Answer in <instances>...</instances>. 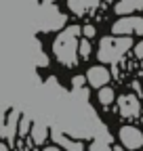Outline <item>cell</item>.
<instances>
[{"label": "cell", "instance_id": "30bf717a", "mask_svg": "<svg viewBox=\"0 0 143 151\" xmlns=\"http://www.w3.org/2000/svg\"><path fill=\"white\" fill-rule=\"evenodd\" d=\"M53 141L57 143V147H65V149H69V151H84V145H82V143H74L72 139L63 137L61 132H53Z\"/></svg>", "mask_w": 143, "mask_h": 151}, {"label": "cell", "instance_id": "7a4b0ae2", "mask_svg": "<svg viewBox=\"0 0 143 151\" xmlns=\"http://www.w3.org/2000/svg\"><path fill=\"white\" fill-rule=\"evenodd\" d=\"M131 46H133V38L131 36H110V38H103L99 42L97 57L103 63H116Z\"/></svg>", "mask_w": 143, "mask_h": 151}, {"label": "cell", "instance_id": "8fae6325", "mask_svg": "<svg viewBox=\"0 0 143 151\" xmlns=\"http://www.w3.org/2000/svg\"><path fill=\"white\" fill-rule=\"evenodd\" d=\"M114 101H116V92H114V88H110V86L99 88V103H101L103 107H110Z\"/></svg>", "mask_w": 143, "mask_h": 151}, {"label": "cell", "instance_id": "277c9868", "mask_svg": "<svg viewBox=\"0 0 143 151\" xmlns=\"http://www.w3.org/2000/svg\"><path fill=\"white\" fill-rule=\"evenodd\" d=\"M114 36H131V34H143V17H124L112 25Z\"/></svg>", "mask_w": 143, "mask_h": 151}, {"label": "cell", "instance_id": "ffe728a7", "mask_svg": "<svg viewBox=\"0 0 143 151\" xmlns=\"http://www.w3.org/2000/svg\"><path fill=\"white\" fill-rule=\"evenodd\" d=\"M0 151H9V145H6V143H2V141H0Z\"/></svg>", "mask_w": 143, "mask_h": 151}, {"label": "cell", "instance_id": "5bb4252c", "mask_svg": "<svg viewBox=\"0 0 143 151\" xmlns=\"http://www.w3.org/2000/svg\"><path fill=\"white\" fill-rule=\"evenodd\" d=\"M30 128H32V122H30V118L25 116V118L21 120V126H19V137H25L27 132H30Z\"/></svg>", "mask_w": 143, "mask_h": 151}, {"label": "cell", "instance_id": "603a6c76", "mask_svg": "<svg viewBox=\"0 0 143 151\" xmlns=\"http://www.w3.org/2000/svg\"><path fill=\"white\" fill-rule=\"evenodd\" d=\"M107 2H110V0H107Z\"/></svg>", "mask_w": 143, "mask_h": 151}, {"label": "cell", "instance_id": "7c38bea8", "mask_svg": "<svg viewBox=\"0 0 143 151\" xmlns=\"http://www.w3.org/2000/svg\"><path fill=\"white\" fill-rule=\"evenodd\" d=\"M17 116H19V111H11L9 122H6V128H4V137H6L9 141H13V137H15V122L19 120Z\"/></svg>", "mask_w": 143, "mask_h": 151}, {"label": "cell", "instance_id": "44dd1931", "mask_svg": "<svg viewBox=\"0 0 143 151\" xmlns=\"http://www.w3.org/2000/svg\"><path fill=\"white\" fill-rule=\"evenodd\" d=\"M112 151H124L122 147H112Z\"/></svg>", "mask_w": 143, "mask_h": 151}, {"label": "cell", "instance_id": "5b68a950", "mask_svg": "<svg viewBox=\"0 0 143 151\" xmlns=\"http://www.w3.org/2000/svg\"><path fill=\"white\" fill-rule=\"evenodd\" d=\"M118 111L122 118H137L139 111H141V105H139V97L137 94H122L118 99Z\"/></svg>", "mask_w": 143, "mask_h": 151}, {"label": "cell", "instance_id": "7402d4cb", "mask_svg": "<svg viewBox=\"0 0 143 151\" xmlns=\"http://www.w3.org/2000/svg\"><path fill=\"white\" fill-rule=\"evenodd\" d=\"M141 67H143V59H141Z\"/></svg>", "mask_w": 143, "mask_h": 151}, {"label": "cell", "instance_id": "8992f818", "mask_svg": "<svg viewBox=\"0 0 143 151\" xmlns=\"http://www.w3.org/2000/svg\"><path fill=\"white\" fill-rule=\"evenodd\" d=\"M86 80H88V84H91L93 88H103V86H107L110 84V80H112V73H110V69L107 67H103V65H95V67H91L86 71Z\"/></svg>", "mask_w": 143, "mask_h": 151}, {"label": "cell", "instance_id": "e0dca14e", "mask_svg": "<svg viewBox=\"0 0 143 151\" xmlns=\"http://www.w3.org/2000/svg\"><path fill=\"white\" fill-rule=\"evenodd\" d=\"M84 82H86V78H84V76H76V78H74V88H80Z\"/></svg>", "mask_w": 143, "mask_h": 151}, {"label": "cell", "instance_id": "2e32d148", "mask_svg": "<svg viewBox=\"0 0 143 151\" xmlns=\"http://www.w3.org/2000/svg\"><path fill=\"white\" fill-rule=\"evenodd\" d=\"M133 52H135V57H137V59H143V40H141V42L135 46V50H133Z\"/></svg>", "mask_w": 143, "mask_h": 151}, {"label": "cell", "instance_id": "3957f363", "mask_svg": "<svg viewBox=\"0 0 143 151\" xmlns=\"http://www.w3.org/2000/svg\"><path fill=\"white\" fill-rule=\"evenodd\" d=\"M118 137H120L122 147L129 151H139L143 147V132L137 126H122L118 130Z\"/></svg>", "mask_w": 143, "mask_h": 151}, {"label": "cell", "instance_id": "ac0fdd59", "mask_svg": "<svg viewBox=\"0 0 143 151\" xmlns=\"http://www.w3.org/2000/svg\"><path fill=\"white\" fill-rule=\"evenodd\" d=\"M82 32L86 34V38H93V36H95V27H93V25H86V27H82Z\"/></svg>", "mask_w": 143, "mask_h": 151}, {"label": "cell", "instance_id": "ba28073f", "mask_svg": "<svg viewBox=\"0 0 143 151\" xmlns=\"http://www.w3.org/2000/svg\"><path fill=\"white\" fill-rule=\"evenodd\" d=\"M30 134H32V141L36 145H44V141L48 139V126L44 122H34L30 128Z\"/></svg>", "mask_w": 143, "mask_h": 151}, {"label": "cell", "instance_id": "52a82bcc", "mask_svg": "<svg viewBox=\"0 0 143 151\" xmlns=\"http://www.w3.org/2000/svg\"><path fill=\"white\" fill-rule=\"evenodd\" d=\"M67 6L72 13L76 15H84L86 11L91 9H97L99 6V0H67Z\"/></svg>", "mask_w": 143, "mask_h": 151}, {"label": "cell", "instance_id": "9c48e42d", "mask_svg": "<svg viewBox=\"0 0 143 151\" xmlns=\"http://www.w3.org/2000/svg\"><path fill=\"white\" fill-rule=\"evenodd\" d=\"M141 9H143V0H120L114 11L118 15H129V13H135Z\"/></svg>", "mask_w": 143, "mask_h": 151}, {"label": "cell", "instance_id": "9a60e30c", "mask_svg": "<svg viewBox=\"0 0 143 151\" xmlns=\"http://www.w3.org/2000/svg\"><path fill=\"white\" fill-rule=\"evenodd\" d=\"M88 151H112V147H107V145H103L101 141H97V143L91 145V149H88Z\"/></svg>", "mask_w": 143, "mask_h": 151}, {"label": "cell", "instance_id": "4fadbf2b", "mask_svg": "<svg viewBox=\"0 0 143 151\" xmlns=\"http://www.w3.org/2000/svg\"><path fill=\"white\" fill-rule=\"evenodd\" d=\"M78 55L84 57V59H88V55H91V44H88V40H80L78 42Z\"/></svg>", "mask_w": 143, "mask_h": 151}, {"label": "cell", "instance_id": "d6986e66", "mask_svg": "<svg viewBox=\"0 0 143 151\" xmlns=\"http://www.w3.org/2000/svg\"><path fill=\"white\" fill-rule=\"evenodd\" d=\"M42 151H63L61 147H57V145H48V147H44Z\"/></svg>", "mask_w": 143, "mask_h": 151}, {"label": "cell", "instance_id": "6da1fadb", "mask_svg": "<svg viewBox=\"0 0 143 151\" xmlns=\"http://www.w3.org/2000/svg\"><path fill=\"white\" fill-rule=\"evenodd\" d=\"M80 32H82L80 25H69L53 42V52H55L57 61L65 67H74L78 63V34Z\"/></svg>", "mask_w": 143, "mask_h": 151}]
</instances>
